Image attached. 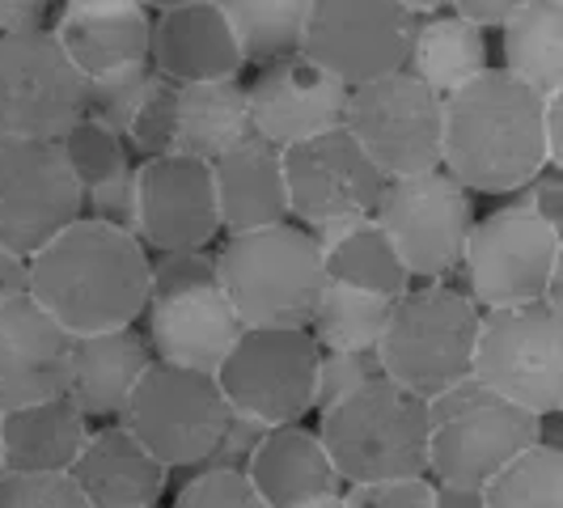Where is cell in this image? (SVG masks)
Returning a JSON list of instances; mask_svg holds the SVG:
<instances>
[{
    "label": "cell",
    "instance_id": "6da1fadb",
    "mask_svg": "<svg viewBox=\"0 0 563 508\" xmlns=\"http://www.w3.org/2000/svg\"><path fill=\"white\" fill-rule=\"evenodd\" d=\"M30 297L73 339L136 327L148 306V251L136 233L77 217L30 258Z\"/></svg>",
    "mask_w": 563,
    "mask_h": 508
},
{
    "label": "cell",
    "instance_id": "7a4b0ae2",
    "mask_svg": "<svg viewBox=\"0 0 563 508\" xmlns=\"http://www.w3.org/2000/svg\"><path fill=\"white\" fill-rule=\"evenodd\" d=\"M542 93L505 68H487L475 81L441 98V169L471 196H512L547 162L542 148Z\"/></svg>",
    "mask_w": 563,
    "mask_h": 508
},
{
    "label": "cell",
    "instance_id": "3957f363",
    "mask_svg": "<svg viewBox=\"0 0 563 508\" xmlns=\"http://www.w3.org/2000/svg\"><path fill=\"white\" fill-rule=\"evenodd\" d=\"M217 284L242 327H310L327 272L310 229L284 221L225 233L217 246Z\"/></svg>",
    "mask_w": 563,
    "mask_h": 508
},
{
    "label": "cell",
    "instance_id": "277c9868",
    "mask_svg": "<svg viewBox=\"0 0 563 508\" xmlns=\"http://www.w3.org/2000/svg\"><path fill=\"white\" fill-rule=\"evenodd\" d=\"M318 441L343 487L428 475V402L377 377L318 416Z\"/></svg>",
    "mask_w": 563,
    "mask_h": 508
},
{
    "label": "cell",
    "instance_id": "5b68a950",
    "mask_svg": "<svg viewBox=\"0 0 563 508\" xmlns=\"http://www.w3.org/2000/svg\"><path fill=\"white\" fill-rule=\"evenodd\" d=\"M479 306L450 280L411 284L395 297L386 331L377 339L382 377L423 402L471 377L475 335H479Z\"/></svg>",
    "mask_w": 563,
    "mask_h": 508
},
{
    "label": "cell",
    "instance_id": "8992f818",
    "mask_svg": "<svg viewBox=\"0 0 563 508\" xmlns=\"http://www.w3.org/2000/svg\"><path fill=\"white\" fill-rule=\"evenodd\" d=\"M538 416L483 390L475 377L428 398V479L479 492L508 457L542 441Z\"/></svg>",
    "mask_w": 563,
    "mask_h": 508
},
{
    "label": "cell",
    "instance_id": "52a82bcc",
    "mask_svg": "<svg viewBox=\"0 0 563 508\" xmlns=\"http://www.w3.org/2000/svg\"><path fill=\"white\" fill-rule=\"evenodd\" d=\"M560 254L563 233L542 225L521 203H505L475 217L462 251V292L479 310L551 301L560 306Z\"/></svg>",
    "mask_w": 563,
    "mask_h": 508
},
{
    "label": "cell",
    "instance_id": "ba28073f",
    "mask_svg": "<svg viewBox=\"0 0 563 508\" xmlns=\"http://www.w3.org/2000/svg\"><path fill=\"white\" fill-rule=\"evenodd\" d=\"M471 377L538 420L563 407V318L551 301L479 313Z\"/></svg>",
    "mask_w": 563,
    "mask_h": 508
},
{
    "label": "cell",
    "instance_id": "9c48e42d",
    "mask_svg": "<svg viewBox=\"0 0 563 508\" xmlns=\"http://www.w3.org/2000/svg\"><path fill=\"white\" fill-rule=\"evenodd\" d=\"M475 217V196L445 169L390 178L373 208V221L390 238L416 284L450 280L462 263Z\"/></svg>",
    "mask_w": 563,
    "mask_h": 508
},
{
    "label": "cell",
    "instance_id": "30bf717a",
    "mask_svg": "<svg viewBox=\"0 0 563 508\" xmlns=\"http://www.w3.org/2000/svg\"><path fill=\"white\" fill-rule=\"evenodd\" d=\"M229 420V402L212 373L153 361L136 382L119 423L166 471H196Z\"/></svg>",
    "mask_w": 563,
    "mask_h": 508
},
{
    "label": "cell",
    "instance_id": "8fae6325",
    "mask_svg": "<svg viewBox=\"0 0 563 508\" xmlns=\"http://www.w3.org/2000/svg\"><path fill=\"white\" fill-rule=\"evenodd\" d=\"M313 373L318 343L306 327H242L212 377L229 411L280 428L301 423L313 411Z\"/></svg>",
    "mask_w": 563,
    "mask_h": 508
},
{
    "label": "cell",
    "instance_id": "7c38bea8",
    "mask_svg": "<svg viewBox=\"0 0 563 508\" xmlns=\"http://www.w3.org/2000/svg\"><path fill=\"white\" fill-rule=\"evenodd\" d=\"M343 128L386 183L441 169V98L407 68L356 85Z\"/></svg>",
    "mask_w": 563,
    "mask_h": 508
},
{
    "label": "cell",
    "instance_id": "4fadbf2b",
    "mask_svg": "<svg viewBox=\"0 0 563 508\" xmlns=\"http://www.w3.org/2000/svg\"><path fill=\"white\" fill-rule=\"evenodd\" d=\"M416 18L395 0H310L301 56L356 89L407 68Z\"/></svg>",
    "mask_w": 563,
    "mask_h": 508
},
{
    "label": "cell",
    "instance_id": "5bb4252c",
    "mask_svg": "<svg viewBox=\"0 0 563 508\" xmlns=\"http://www.w3.org/2000/svg\"><path fill=\"white\" fill-rule=\"evenodd\" d=\"M85 119V77L52 30L0 38V136L59 141Z\"/></svg>",
    "mask_w": 563,
    "mask_h": 508
},
{
    "label": "cell",
    "instance_id": "9a60e30c",
    "mask_svg": "<svg viewBox=\"0 0 563 508\" xmlns=\"http://www.w3.org/2000/svg\"><path fill=\"white\" fill-rule=\"evenodd\" d=\"M81 217V187L56 141L0 136V246L34 258Z\"/></svg>",
    "mask_w": 563,
    "mask_h": 508
},
{
    "label": "cell",
    "instance_id": "2e32d148",
    "mask_svg": "<svg viewBox=\"0 0 563 508\" xmlns=\"http://www.w3.org/2000/svg\"><path fill=\"white\" fill-rule=\"evenodd\" d=\"M280 162L288 217L301 229L347 221V217H373L377 196L386 187V178L361 153V144L347 136V128L288 144L280 148Z\"/></svg>",
    "mask_w": 563,
    "mask_h": 508
},
{
    "label": "cell",
    "instance_id": "e0dca14e",
    "mask_svg": "<svg viewBox=\"0 0 563 508\" xmlns=\"http://www.w3.org/2000/svg\"><path fill=\"white\" fill-rule=\"evenodd\" d=\"M136 238L148 254L208 251L221 238L212 166L187 153L136 162Z\"/></svg>",
    "mask_w": 563,
    "mask_h": 508
},
{
    "label": "cell",
    "instance_id": "ac0fdd59",
    "mask_svg": "<svg viewBox=\"0 0 563 508\" xmlns=\"http://www.w3.org/2000/svg\"><path fill=\"white\" fill-rule=\"evenodd\" d=\"M246 93H251L254 136L288 148L343 128L352 89L297 52V56L263 64L258 77L246 85Z\"/></svg>",
    "mask_w": 563,
    "mask_h": 508
},
{
    "label": "cell",
    "instance_id": "d6986e66",
    "mask_svg": "<svg viewBox=\"0 0 563 508\" xmlns=\"http://www.w3.org/2000/svg\"><path fill=\"white\" fill-rule=\"evenodd\" d=\"M73 335L30 292L0 301V416L64 398Z\"/></svg>",
    "mask_w": 563,
    "mask_h": 508
},
{
    "label": "cell",
    "instance_id": "ffe728a7",
    "mask_svg": "<svg viewBox=\"0 0 563 508\" xmlns=\"http://www.w3.org/2000/svg\"><path fill=\"white\" fill-rule=\"evenodd\" d=\"M144 339L153 347V361H166L196 373H217L229 347L242 335V322L221 292V284H199L148 297L141 313Z\"/></svg>",
    "mask_w": 563,
    "mask_h": 508
},
{
    "label": "cell",
    "instance_id": "44dd1931",
    "mask_svg": "<svg viewBox=\"0 0 563 508\" xmlns=\"http://www.w3.org/2000/svg\"><path fill=\"white\" fill-rule=\"evenodd\" d=\"M148 68L174 85L233 81V77H242L246 59H242V47L229 30L221 4L199 0V4H178V9L153 13Z\"/></svg>",
    "mask_w": 563,
    "mask_h": 508
},
{
    "label": "cell",
    "instance_id": "7402d4cb",
    "mask_svg": "<svg viewBox=\"0 0 563 508\" xmlns=\"http://www.w3.org/2000/svg\"><path fill=\"white\" fill-rule=\"evenodd\" d=\"M148 365H153V347L136 327L73 339V365H68L64 398L89 423H119Z\"/></svg>",
    "mask_w": 563,
    "mask_h": 508
},
{
    "label": "cell",
    "instance_id": "603a6c76",
    "mask_svg": "<svg viewBox=\"0 0 563 508\" xmlns=\"http://www.w3.org/2000/svg\"><path fill=\"white\" fill-rule=\"evenodd\" d=\"M68 479L89 508H162L169 471L123 423H102L89 432Z\"/></svg>",
    "mask_w": 563,
    "mask_h": 508
},
{
    "label": "cell",
    "instance_id": "cb8c5ba5",
    "mask_svg": "<svg viewBox=\"0 0 563 508\" xmlns=\"http://www.w3.org/2000/svg\"><path fill=\"white\" fill-rule=\"evenodd\" d=\"M56 144L81 187V217L136 233V157L128 153L123 136L81 119Z\"/></svg>",
    "mask_w": 563,
    "mask_h": 508
},
{
    "label": "cell",
    "instance_id": "d4e9b609",
    "mask_svg": "<svg viewBox=\"0 0 563 508\" xmlns=\"http://www.w3.org/2000/svg\"><path fill=\"white\" fill-rule=\"evenodd\" d=\"M212 187H217L221 233H251V229L292 221L280 148L258 141V136L242 141L212 162Z\"/></svg>",
    "mask_w": 563,
    "mask_h": 508
},
{
    "label": "cell",
    "instance_id": "484cf974",
    "mask_svg": "<svg viewBox=\"0 0 563 508\" xmlns=\"http://www.w3.org/2000/svg\"><path fill=\"white\" fill-rule=\"evenodd\" d=\"M246 479L267 508L310 505V500L343 492L335 466H331V457L318 441V428H306V423L272 428L254 450Z\"/></svg>",
    "mask_w": 563,
    "mask_h": 508
},
{
    "label": "cell",
    "instance_id": "4316f807",
    "mask_svg": "<svg viewBox=\"0 0 563 508\" xmlns=\"http://www.w3.org/2000/svg\"><path fill=\"white\" fill-rule=\"evenodd\" d=\"M93 423L68 398L30 402L0 416L4 471L9 475H68L81 457Z\"/></svg>",
    "mask_w": 563,
    "mask_h": 508
},
{
    "label": "cell",
    "instance_id": "83f0119b",
    "mask_svg": "<svg viewBox=\"0 0 563 508\" xmlns=\"http://www.w3.org/2000/svg\"><path fill=\"white\" fill-rule=\"evenodd\" d=\"M313 246L322 254V272L327 280L347 284V288H365L377 297H402L411 288V276L395 254L390 238L373 217H347V221H327L310 229Z\"/></svg>",
    "mask_w": 563,
    "mask_h": 508
},
{
    "label": "cell",
    "instance_id": "f1b7e54d",
    "mask_svg": "<svg viewBox=\"0 0 563 508\" xmlns=\"http://www.w3.org/2000/svg\"><path fill=\"white\" fill-rule=\"evenodd\" d=\"M254 136L251 123V93L246 81H196L178 89V132L174 153H187L199 162H217L221 153L238 148Z\"/></svg>",
    "mask_w": 563,
    "mask_h": 508
},
{
    "label": "cell",
    "instance_id": "f546056e",
    "mask_svg": "<svg viewBox=\"0 0 563 508\" xmlns=\"http://www.w3.org/2000/svg\"><path fill=\"white\" fill-rule=\"evenodd\" d=\"M487 68H492L487 30L457 18V13H432V18L416 22L411 52H407V73L428 85L437 98H450L453 89L475 81Z\"/></svg>",
    "mask_w": 563,
    "mask_h": 508
},
{
    "label": "cell",
    "instance_id": "4dcf8cb0",
    "mask_svg": "<svg viewBox=\"0 0 563 508\" xmlns=\"http://www.w3.org/2000/svg\"><path fill=\"white\" fill-rule=\"evenodd\" d=\"M508 77L551 98L563 93V4L530 0L500 26V64Z\"/></svg>",
    "mask_w": 563,
    "mask_h": 508
},
{
    "label": "cell",
    "instance_id": "1f68e13d",
    "mask_svg": "<svg viewBox=\"0 0 563 508\" xmlns=\"http://www.w3.org/2000/svg\"><path fill=\"white\" fill-rule=\"evenodd\" d=\"M52 34L59 38L64 56L77 64L85 81L102 77L114 68L148 64V34H153V13H107V18H56Z\"/></svg>",
    "mask_w": 563,
    "mask_h": 508
},
{
    "label": "cell",
    "instance_id": "d6a6232c",
    "mask_svg": "<svg viewBox=\"0 0 563 508\" xmlns=\"http://www.w3.org/2000/svg\"><path fill=\"white\" fill-rule=\"evenodd\" d=\"M390 306H395L390 297L327 280L306 331L318 343V352H377Z\"/></svg>",
    "mask_w": 563,
    "mask_h": 508
},
{
    "label": "cell",
    "instance_id": "836d02e7",
    "mask_svg": "<svg viewBox=\"0 0 563 508\" xmlns=\"http://www.w3.org/2000/svg\"><path fill=\"white\" fill-rule=\"evenodd\" d=\"M246 64L297 56L310 18V0H217Z\"/></svg>",
    "mask_w": 563,
    "mask_h": 508
},
{
    "label": "cell",
    "instance_id": "e575fe53",
    "mask_svg": "<svg viewBox=\"0 0 563 508\" xmlns=\"http://www.w3.org/2000/svg\"><path fill=\"white\" fill-rule=\"evenodd\" d=\"M483 508H563V450L534 441L479 487Z\"/></svg>",
    "mask_w": 563,
    "mask_h": 508
},
{
    "label": "cell",
    "instance_id": "d590c367",
    "mask_svg": "<svg viewBox=\"0 0 563 508\" xmlns=\"http://www.w3.org/2000/svg\"><path fill=\"white\" fill-rule=\"evenodd\" d=\"M178 89L183 85L166 81L162 73H148L144 93L136 102V111L123 128V144L136 162L148 157H166L174 153V132H178Z\"/></svg>",
    "mask_w": 563,
    "mask_h": 508
},
{
    "label": "cell",
    "instance_id": "8d00e7d4",
    "mask_svg": "<svg viewBox=\"0 0 563 508\" xmlns=\"http://www.w3.org/2000/svg\"><path fill=\"white\" fill-rule=\"evenodd\" d=\"M148 64H132V68H114V73H102V77H89L85 81V119L102 123L123 136L128 119L136 111L144 93V81H148Z\"/></svg>",
    "mask_w": 563,
    "mask_h": 508
},
{
    "label": "cell",
    "instance_id": "74e56055",
    "mask_svg": "<svg viewBox=\"0 0 563 508\" xmlns=\"http://www.w3.org/2000/svg\"><path fill=\"white\" fill-rule=\"evenodd\" d=\"M382 377L377 352H318V373H313V411H331L335 402L365 390L368 382Z\"/></svg>",
    "mask_w": 563,
    "mask_h": 508
},
{
    "label": "cell",
    "instance_id": "f35d334b",
    "mask_svg": "<svg viewBox=\"0 0 563 508\" xmlns=\"http://www.w3.org/2000/svg\"><path fill=\"white\" fill-rule=\"evenodd\" d=\"M169 508H267L242 471H191Z\"/></svg>",
    "mask_w": 563,
    "mask_h": 508
},
{
    "label": "cell",
    "instance_id": "ab89813d",
    "mask_svg": "<svg viewBox=\"0 0 563 508\" xmlns=\"http://www.w3.org/2000/svg\"><path fill=\"white\" fill-rule=\"evenodd\" d=\"M217 284V251H157L148 254V297Z\"/></svg>",
    "mask_w": 563,
    "mask_h": 508
},
{
    "label": "cell",
    "instance_id": "60d3db41",
    "mask_svg": "<svg viewBox=\"0 0 563 508\" xmlns=\"http://www.w3.org/2000/svg\"><path fill=\"white\" fill-rule=\"evenodd\" d=\"M0 508H89L68 475H4Z\"/></svg>",
    "mask_w": 563,
    "mask_h": 508
},
{
    "label": "cell",
    "instance_id": "b9f144b4",
    "mask_svg": "<svg viewBox=\"0 0 563 508\" xmlns=\"http://www.w3.org/2000/svg\"><path fill=\"white\" fill-rule=\"evenodd\" d=\"M267 432H272V423L254 420V416H242V411H229L221 437L212 441V450H208V457L199 462L196 471H242V475H246L254 450H258V441H263Z\"/></svg>",
    "mask_w": 563,
    "mask_h": 508
},
{
    "label": "cell",
    "instance_id": "7bdbcfd3",
    "mask_svg": "<svg viewBox=\"0 0 563 508\" xmlns=\"http://www.w3.org/2000/svg\"><path fill=\"white\" fill-rule=\"evenodd\" d=\"M343 508H432V479H390V483H361L343 487Z\"/></svg>",
    "mask_w": 563,
    "mask_h": 508
},
{
    "label": "cell",
    "instance_id": "ee69618b",
    "mask_svg": "<svg viewBox=\"0 0 563 508\" xmlns=\"http://www.w3.org/2000/svg\"><path fill=\"white\" fill-rule=\"evenodd\" d=\"M512 203H521L526 212H534L542 225H551V229H560V217H563V174L560 166H542L521 187V191H512Z\"/></svg>",
    "mask_w": 563,
    "mask_h": 508
},
{
    "label": "cell",
    "instance_id": "f6af8a7d",
    "mask_svg": "<svg viewBox=\"0 0 563 508\" xmlns=\"http://www.w3.org/2000/svg\"><path fill=\"white\" fill-rule=\"evenodd\" d=\"M52 9H56V0H0V38L52 30L56 22Z\"/></svg>",
    "mask_w": 563,
    "mask_h": 508
},
{
    "label": "cell",
    "instance_id": "bcb514c9",
    "mask_svg": "<svg viewBox=\"0 0 563 508\" xmlns=\"http://www.w3.org/2000/svg\"><path fill=\"white\" fill-rule=\"evenodd\" d=\"M526 4H530V0H450V13L475 22L479 30H500L512 13L526 9Z\"/></svg>",
    "mask_w": 563,
    "mask_h": 508
},
{
    "label": "cell",
    "instance_id": "7dc6e473",
    "mask_svg": "<svg viewBox=\"0 0 563 508\" xmlns=\"http://www.w3.org/2000/svg\"><path fill=\"white\" fill-rule=\"evenodd\" d=\"M30 292V258L0 246V301H13Z\"/></svg>",
    "mask_w": 563,
    "mask_h": 508
},
{
    "label": "cell",
    "instance_id": "c3c4849f",
    "mask_svg": "<svg viewBox=\"0 0 563 508\" xmlns=\"http://www.w3.org/2000/svg\"><path fill=\"white\" fill-rule=\"evenodd\" d=\"M141 0H59V18H107V13H141Z\"/></svg>",
    "mask_w": 563,
    "mask_h": 508
},
{
    "label": "cell",
    "instance_id": "681fc988",
    "mask_svg": "<svg viewBox=\"0 0 563 508\" xmlns=\"http://www.w3.org/2000/svg\"><path fill=\"white\" fill-rule=\"evenodd\" d=\"M560 123H563V93H551L542 102V148H547V162L560 166L563 141H560Z\"/></svg>",
    "mask_w": 563,
    "mask_h": 508
},
{
    "label": "cell",
    "instance_id": "f907efd6",
    "mask_svg": "<svg viewBox=\"0 0 563 508\" xmlns=\"http://www.w3.org/2000/svg\"><path fill=\"white\" fill-rule=\"evenodd\" d=\"M432 508H483V496L479 492H466V487L432 483Z\"/></svg>",
    "mask_w": 563,
    "mask_h": 508
},
{
    "label": "cell",
    "instance_id": "816d5d0a",
    "mask_svg": "<svg viewBox=\"0 0 563 508\" xmlns=\"http://www.w3.org/2000/svg\"><path fill=\"white\" fill-rule=\"evenodd\" d=\"M398 9H407L416 22L420 18H432V13H441V9H450V0H395Z\"/></svg>",
    "mask_w": 563,
    "mask_h": 508
},
{
    "label": "cell",
    "instance_id": "f5cc1de1",
    "mask_svg": "<svg viewBox=\"0 0 563 508\" xmlns=\"http://www.w3.org/2000/svg\"><path fill=\"white\" fill-rule=\"evenodd\" d=\"M148 13H162V9H178V4H199V0H141Z\"/></svg>",
    "mask_w": 563,
    "mask_h": 508
},
{
    "label": "cell",
    "instance_id": "db71d44e",
    "mask_svg": "<svg viewBox=\"0 0 563 508\" xmlns=\"http://www.w3.org/2000/svg\"><path fill=\"white\" fill-rule=\"evenodd\" d=\"M292 508H343V496H322V500H310V505H292Z\"/></svg>",
    "mask_w": 563,
    "mask_h": 508
},
{
    "label": "cell",
    "instance_id": "11a10c76",
    "mask_svg": "<svg viewBox=\"0 0 563 508\" xmlns=\"http://www.w3.org/2000/svg\"><path fill=\"white\" fill-rule=\"evenodd\" d=\"M9 471H4V437H0V479H4Z\"/></svg>",
    "mask_w": 563,
    "mask_h": 508
},
{
    "label": "cell",
    "instance_id": "9f6ffc18",
    "mask_svg": "<svg viewBox=\"0 0 563 508\" xmlns=\"http://www.w3.org/2000/svg\"><path fill=\"white\" fill-rule=\"evenodd\" d=\"M555 4H563V0H555Z\"/></svg>",
    "mask_w": 563,
    "mask_h": 508
}]
</instances>
